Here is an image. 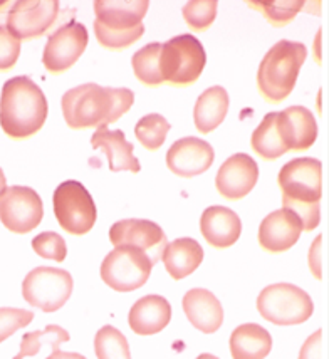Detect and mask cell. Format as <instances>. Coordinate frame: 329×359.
Masks as SVG:
<instances>
[{
    "label": "cell",
    "instance_id": "2",
    "mask_svg": "<svg viewBox=\"0 0 329 359\" xmlns=\"http://www.w3.org/2000/svg\"><path fill=\"white\" fill-rule=\"evenodd\" d=\"M284 210L297 217L302 230L311 232L319 225V202L323 195V165L316 158H296L282 166L277 177Z\"/></svg>",
    "mask_w": 329,
    "mask_h": 359
},
{
    "label": "cell",
    "instance_id": "12",
    "mask_svg": "<svg viewBox=\"0 0 329 359\" xmlns=\"http://www.w3.org/2000/svg\"><path fill=\"white\" fill-rule=\"evenodd\" d=\"M109 241L114 247H133L155 264L163 257L168 238L160 225L149 220L126 219L111 226Z\"/></svg>",
    "mask_w": 329,
    "mask_h": 359
},
{
    "label": "cell",
    "instance_id": "31",
    "mask_svg": "<svg viewBox=\"0 0 329 359\" xmlns=\"http://www.w3.org/2000/svg\"><path fill=\"white\" fill-rule=\"evenodd\" d=\"M250 7L259 8L262 15L271 22L274 27H284L290 20H294L301 8L304 7V2L301 0H282V2H249Z\"/></svg>",
    "mask_w": 329,
    "mask_h": 359
},
{
    "label": "cell",
    "instance_id": "40",
    "mask_svg": "<svg viewBox=\"0 0 329 359\" xmlns=\"http://www.w3.org/2000/svg\"><path fill=\"white\" fill-rule=\"evenodd\" d=\"M196 359H219V358L213 356V354H207V353H205V354H200V356L196 358Z\"/></svg>",
    "mask_w": 329,
    "mask_h": 359
},
{
    "label": "cell",
    "instance_id": "33",
    "mask_svg": "<svg viewBox=\"0 0 329 359\" xmlns=\"http://www.w3.org/2000/svg\"><path fill=\"white\" fill-rule=\"evenodd\" d=\"M32 249L42 259L54 260V262H62L67 255L66 241L55 232L39 233L32 241Z\"/></svg>",
    "mask_w": 329,
    "mask_h": 359
},
{
    "label": "cell",
    "instance_id": "23",
    "mask_svg": "<svg viewBox=\"0 0 329 359\" xmlns=\"http://www.w3.org/2000/svg\"><path fill=\"white\" fill-rule=\"evenodd\" d=\"M161 259L172 279L182 280L200 267L203 260V249L194 238H177L166 245Z\"/></svg>",
    "mask_w": 329,
    "mask_h": 359
},
{
    "label": "cell",
    "instance_id": "15",
    "mask_svg": "<svg viewBox=\"0 0 329 359\" xmlns=\"http://www.w3.org/2000/svg\"><path fill=\"white\" fill-rule=\"evenodd\" d=\"M213 160L215 153L210 144L194 136L175 141L166 153V166L170 172L182 178H194L205 173L212 166Z\"/></svg>",
    "mask_w": 329,
    "mask_h": 359
},
{
    "label": "cell",
    "instance_id": "32",
    "mask_svg": "<svg viewBox=\"0 0 329 359\" xmlns=\"http://www.w3.org/2000/svg\"><path fill=\"white\" fill-rule=\"evenodd\" d=\"M215 0H194L183 7V19L194 31H207L217 17Z\"/></svg>",
    "mask_w": 329,
    "mask_h": 359
},
{
    "label": "cell",
    "instance_id": "28",
    "mask_svg": "<svg viewBox=\"0 0 329 359\" xmlns=\"http://www.w3.org/2000/svg\"><path fill=\"white\" fill-rule=\"evenodd\" d=\"M69 339L71 336L66 329H62L61 326H55V324H51V326H47L44 331H34V332H27V334H24L22 341H20L19 354H17L14 359L36 356L44 346L51 348V351L53 353L59 351V346Z\"/></svg>",
    "mask_w": 329,
    "mask_h": 359
},
{
    "label": "cell",
    "instance_id": "29",
    "mask_svg": "<svg viewBox=\"0 0 329 359\" xmlns=\"http://www.w3.org/2000/svg\"><path fill=\"white\" fill-rule=\"evenodd\" d=\"M94 351L98 359H131L125 334L113 326H105L98 331L94 337Z\"/></svg>",
    "mask_w": 329,
    "mask_h": 359
},
{
    "label": "cell",
    "instance_id": "6",
    "mask_svg": "<svg viewBox=\"0 0 329 359\" xmlns=\"http://www.w3.org/2000/svg\"><path fill=\"white\" fill-rule=\"evenodd\" d=\"M257 311L264 319L277 326L302 324L314 313L313 299L293 284H272L257 297Z\"/></svg>",
    "mask_w": 329,
    "mask_h": 359
},
{
    "label": "cell",
    "instance_id": "38",
    "mask_svg": "<svg viewBox=\"0 0 329 359\" xmlns=\"http://www.w3.org/2000/svg\"><path fill=\"white\" fill-rule=\"evenodd\" d=\"M46 359H86L83 354L79 353H62V351H54L51 353Z\"/></svg>",
    "mask_w": 329,
    "mask_h": 359
},
{
    "label": "cell",
    "instance_id": "16",
    "mask_svg": "<svg viewBox=\"0 0 329 359\" xmlns=\"http://www.w3.org/2000/svg\"><path fill=\"white\" fill-rule=\"evenodd\" d=\"M257 163L246 153H237L220 166L215 178V187L224 198L235 202L249 195L257 185Z\"/></svg>",
    "mask_w": 329,
    "mask_h": 359
},
{
    "label": "cell",
    "instance_id": "19",
    "mask_svg": "<svg viewBox=\"0 0 329 359\" xmlns=\"http://www.w3.org/2000/svg\"><path fill=\"white\" fill-rule=\"evenodd\" d=\"M183 311L192 326L203 334H213L224 323V309L210 290L192 289L183 296Z\"/></svg>",
    "mask_w": 329,
    "mask_h": 359
},
{
    "label": "cell",
    "instance_id": "3",
    "mask_svg": "<svg viewBox=\"0 0 329 359\" xmlns=\"http://www.w3.org/2000/svg\"><path fill=\"white\" fill-rule=\"evenodd\" d=\"M47 100L27 76L8 79L0 96V126L8 138L24 140L44 126Z\"/></svg>",
    "mask_w": 329,
    "mask_h": 359
},
{
    "label": "cell",
    "instance_id": "7",
    "mask_svg": "<svg viewBox=\"0 0 329 359\" xmlns=\"http://www.w3.org/2000/svg\"><path fill=\"white\" fill-rule=\"evenodd\" d=\"M207 55L202 42L192 34L170 39L161 49V74L170 86H190L203 72Z\"/></svg>",
    "mask_w": 329,
    "mask_h": 359
},
{
    "label": "cell",
    "instance_id": "13",
    "mask_svg": "<svg viewBox=\"0 0 329 359\" xmlns=\"http://www.w3.org/2000/svg\"><path fill=\"white\" fill-rule=\"evenodd\" d=\"M59 14L58 0H20L8 11L7 31L19 41L44 36Z\"/></svg>",
    "mask_w": 329,
    "mask_h": 359
},
{
    "label": "cell",
    "instance_id": "35",
    "mask_svg": "<svg viewBox=\"0 0 329 359\" xmlns=\"http://www.w3.org/2000/svg\"><path fill=\"white\" fill-rule=\"evenodd\" d=\"M20 54V41L6 25H0V71H8L15 66Z\"/></svg>",
    "mask_w": 329,
    "mask_h": 359
},
{
    "label": "cell",
    "instance_id": "9",
    "mask_svg": "<svg viewBox=\"0 0 329 359\" xmlns=\"http://www.w3.org/2000/svg\"><path fill=\"white\" fill-rule=\"evenodd\" d=\"M72 294V277L67 271L55 267H36L25 276L22 296L32 307L55 313L69 301Z\"/></svg>",
    "mask_w": 329,
    "mask_h": 359
},
{
    "label": "cell",
    "instance_id": "30",
    "mask_svg": "<svg viewBox=\"0 0 329 359\" xmlns=\"http://www.w3.org/2000/svg\"><path fill=\"white\" fill-rule=\"evenodd\" d=\"M168 131L170 123L161 114H148L135 126L136 138L149 151H156L163 147Z\"/></svg>",
    "mask_w": 329,
    "mask_h": 359
},
{
    "label": "cell",
    "instance_id": "11",
    "mask_svg": "<svg viewBox=\"0 0 329 359\" xmlns=\"http://www.w3.org/2000/svg\"><path fill=\"white\" fill-rule=\"evenodd\" d=\"M44 205L39 194L29 187H8L0 195V222L14 233H29L39 226Z\"/></svg>",
    "mask_w": 329,
    "mask_h": 359
},
{
    "label": "cell",
    "instance_id": "36",
    "mask_svg": "<svg viewBox=\"0 0 329 359\" xmlns=\"http://www.w3.org/2000/svg\"><path fill=\"white\" fill-rule=\"evenodd\" d=\"M299 359H326V344H324V332L321 329L307 337L299 353Z\"/></svg>",
    "mask_w": 329,
    "mask_h": 359
},
{
    "label": "cell",
    "instance_id": "1",
    "mask_svg": "<svg viewBox=\"0 0 329 359\" xmlns=\"http://www.w3.org/2000/svg\"><path fill=\"white\" fill-rule=\"evenodd\" d=\"M135 94L128 88H102L94 83L81 84L64 93L61 106L67 126L72 130L108 128L131 109Z\"/></svg>",
    "mask_w": 329,
    "mask_h": 359
},
{
    "label": "cell",
    "instance_id": "25",
    "mask_svg": "<svg viewBox=\"0 0 329 359\" xmlns=\"http://www.w3.org/2000/svg\"><path fill=\"white\" fill-rule=\"evenodd\" d=\"M229 93L222 86L208 88L200 94L194 109L195 126L200 133H212L224 123L229 111Z\"/></svg>",
    "mask_w": 329,
    "mask_h": 359
},
{
    "label": "cell",
    "instance_id": "39",
    "mask_svg": "<svg viewBox=\"0 0 329 359\" xmlns=\"http://www.w3.org/2000/svg\"><path fill=\"white\" fill-rule=\"evenodd\" d=\"M6 175H4V172H2V168H0V195L4 194V191H6Z\"/></svg>",
    "mask_w": 329,
    "mask_h": 359
},
{
    "label": "cell",
    "instance_id": "21",
    "mask_svg": "<svg viewBox=\"0 0 329 359\" xmlns=\"http://www.w3.org/2000/svg\"><path fill=\"white\" fill-rule=\"evenodd\" d=\"M128 320H130V327L135 334H158L172 320V306L161 296L141 297L131 307Z\"/></svg>",
    "mask_w": 329,
    "mask_h": 359
},
{
    "label": "cell",
    "instance_id": "10",
    "mask_svg": "<svg viewBox=\"0 0 329 359\" xmlns=\"http://www.w3.org/2000/svg\"><path fill=\"white\" fill-rule=\"evenodd\" d=\"M153 264L133 247H114L101 264V279L116 292L143 287L152 276Z\"/></svg>",
    "mask_w": 329,
    "mask_h": 359
},
{
    "label": "cell",
    "instance_id": "17",
    "mask_svg": "<svg viewBox=\"0 0 329 359\" xmlns=\"http://www.w3.org/2000/svg\"><path fill=\"white\" fill-rule=\"evenodd\" d=\"M302 232L301 222L289 210L269 213L259 226V243L269 254H282L296 245Z\"/></svg>",
    "mask_w": 329,
    "mask_h": 359
},
{
    "label": "cell",
    "instance_id": "5",
    "mask_svg": "<svg viewBox=\"0 0 329 359\" xmlns=\"http://www.w3.org/2000/svg\"><path fill=\"white\" fill-rule=\"evenodd\" d=\"M307 49L301 42L279 41L264 55L257 71V88L267 102L277 104L293 93Z\"/></svg>",
    "mask_w": 329,
    "mask_h": 359
},
{
    "label": "cell",
    "instance_id": "8",
    "mask_svg": "<svg viewBox=\"0 0 329 359\" xmlns=\"http://www.w3.org/2000/svg\"><path fill=\"white\" fill-rule=\"evenodd\" d=\"M53 205L55 219L67 233L86 235L96 224L98 212L93 196L76 180H67L55 188Z\"/></svg>",
    "mask_w": 329,
    "mask_h": 359
},
{
    "label": "cell",
    "instance_id": "24",
    "mask_svg": "<svg viewBox=\"0 0 329 359\" xmlns=\"http://www.w3.org/2000/svg\"><path fill=\"white\" fill-rule=\"evenodd\" d=\"M272 349V337L259 324H242L230 336V354L234 359H266Z\"/></svg>",
    "mask_w": 329,
    "mask_h": 359
},
{
    "label": "cell",
    "instance_id": "34",
    "mask_svg": "<svg viewBox=\"0 0 329 359\" xmlns=\"http://www.w3.org/2000/svg\"><path fill=\"white\" fill-rule=\"evenodd\" d=\"M34 313L15 307H0V343L32 323Z\"/></svg>",
    "mask_w": 329,
    "mask_h": 359
},
{
    "label": "cell",
    "instance_id": "4",
    "mask_svg": "<svg viewBox=\"0 0 329 359\" xmlns=\"http://www.w3.org/2000/svg\"><path fill=\"white\" fill-rule=\"evenodd\" d=\"M148 7L147 0H98L94 4V34L98 42L109 50H123L135 44L145 34L141 20Z\"/></svg>",
    "mask_w": 329,
    "mask_h": 359
},
{
    "label": "cell",
    "instance_id": "26",
    "mask_svg": "<svg viewBox=\"0 0 329 359\" xmlns=\"http://www.w3.org/2000/svg\"><path fill=\"white\" fill-rule=\"evenodd\" d=\"M250 144L252 149L266 161H274L288 153L277 128V113H269L264 116L257 130L252 133Z\"/></svg>",
    "mask_w": 329,
    "mask_h": 359
},
{
    "label": "cell",
    "instance_id": "14",
    "mask_svg": "<svg viewBox=\"0 0 329 359\" xmlns=\"http://www.w3.org/2000/svg\"><path fill=\"white\" fill-rule=\"evenodd\" d=\"M88 31L81 22H69L59 27L49 37L42 54V64L53 74H61L74 66L88 47Z\"/></svg>",
    "mask_w": 329,
    "mask_h": 359
},
{
    "label": "cell",
    "instance_id": "27",
    "mask_svg": "<svg viewBox=\"0 0 329 359\" xmlns=\"http://www.w3.org/2000/svg\"><path fill=\"white\" fill-rule=\"evenodd\" d=\"M161 49H163V44L153 42V44L141 47L131 59L136 79L145 86L155 88L165 83L163 74H161Z\"/></svg>",
    "mask_w": 329,
    "mask_h": 359
},
{
    "label": "cell",
    "instance_id": "20",
    "mask_svg": "<svg viewBox=\"0 0 329 359\" xmlns=\"http://www.w3.org/2000/svg\"><path fill=\"white\" fill-rule=\"evenodd\" d=\"M203 238L215 249H227L239 241L242 233V222L227 207H208L200 219Z\"/></svg>",
    "mask_w": 329,
    "mask_h": 359
},
{
    "label": "cell",
    "instance_id": "18",
    "mask_svg": "<svg viewBox=\"0 0 329 359\" xmlns=\"http://www.w3.org/2000/svg\"><path fill=\"white\" fill-rule=\"evenodd\" d=\"M277 128L288 151L311 148L318 138V125L313 113L302 106H290L282 113H277Z\"/></svg>",
    "mask_w": 329,
    "mask_h": 359
},
{
    "label": "cell",
    "instance_id": "37",
    "mask_svg": "<svg viewBox=\"0 0 329 359\" xmlns=\"http://www.w3.org/2000/svg\"><path fill=\"white\" fill-rule=\"evenodd\" d=\"M326 255H324V237L318 235L309 250V269L318 280H323V267Z\"/></svg>",
    "mask_w": 329,
    "mask_h": 359
},
{
    "label": "cell",
    "instance_id": "22",
    "mask_svg": "<svg viewBox=\"0 0 329 359\" xmlns=\"http://www.w3.org/2000/svg\"><path fill=\"white\" fill-rule=\"evenodd\" d=\"M91 147L108 156L111 172L138 173L141 170L140 161L133 155V144L128 143L123 131H111L106 126L98 128L91 138Z\"/></svg>",
    "mask_w": 329,
    "mask_h": 359
}]
</instances>
